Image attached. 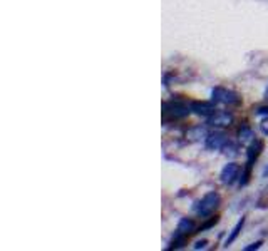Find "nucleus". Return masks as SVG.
I'll return each instance as SVG.
<instances>
[{"label":"nucleus","instance_id":"1","mask_svg":"<svg viewBox=\"0 0 268 251\" xmlns=\"http://www.w3.org/2000/svg\"><path fill=\"white\" fill-rule=\"evenodd\" d=\"M265 149V141L263 139H255L251 144H248V151H247V164H245V169L241 173L240 178V186H247L251 179V169H253V164L256 162V159L260 158L262 151Z\"/></svg>","mask_w":268,"mask_h":251},{"label":"nucleus","instance_id":"2","mask_svg":"<svg viewBox=\"0 0 268 251\" xmlns=\"http://www.w3.org/2000/svg\"><path fill=\"white\" fill-rule=\"evenodd\" d=\"M220 203H221L220 193L210 191V193H206V195L203 196L198 203H196L195 211H196V215H198L199 218H208V216H211L214 211H216L218 206H220Z\"/></svg>","mask_w":268,"mask_h":251},{"label":"nucleus","instance_id":"3","mask_svg":"<svg viewBox=\"0 0 268 251\" xmlns=\"http://www.w3.org/2000/svg\"><path fill=\"white\" fill-rule=\"evenodd\" d=\"M211 101H214L216 104L233 106V108H238V106H241V102H243L235 90L225 89V87H214L211 90Z\"/></svg>","mask_w":268,"mask_h":251},{"label":"nucleus","instance_id":"4","mask_svg":"<svg viewBox=\"0 0 268 251\" xmlns=\"http://www.w3.org/2000/svg\"><path fill=\"white\" fill-rule=\"evenodd\" d=\"M190 112H191V108H188V106L181 101H171L163 104V117L166 121L183 119V117H186Z\"/></svg>","mask_w":268,"mask_h":251},{"label":"nucleus","instance_id":"5","mask_svg":"<svg viewBox=\"0 0 268 251\" xmlns=\"http://www.w3.org/2000/svg\"><path fill=\"white\" fill-rule=\"evenodd\" d=\"M241 173H243V169H241V166L238 164V162H228V164L221 169V174H220L221 182L226 186L235 184V182L240 179Z\"/></svg>","mask_w":268,"mask_h":251},{"label":"nucleus","instance_id":"6","mask_svg":"<svg viewBox=\"0 0 268 251\" xmlns=\"http://www.w3.org/2000/svg\"><path fill=\"white\" fill-rule=\"evenodd\" d=\"M191 112L203 117H211L216 112V102L214 101H193L191 102Z\"/></svg>","mask_w":268,"mask_h":251},{"label":"nucleus","instance_id":"7","mask_svg":"<svg viewBox=\"0 0 268 251\" xmlns=\"http://www.w3.org/2000/svg\"><path fill=\"white\" fill-rule=\"evenodd\" d=\"M230 143L225 132H213L206 138V149L210 151H223V147Z\"/></svg>","mask_w":268,"mask_h":251},{"label":"nucleus","instance_id":"8","mask_svg":"<svg viewBox=\"0 0 268 251\" xmlns=\"http://www.w3.org/2000/svg\"><path fill=\"white\" fill-rule=\"evenodd\" d=\"M233 123V114L232 112H214L213 116L208 117V124L213 126V127H228L230 124Z\"/></svg>","mask_w":268,"mask_h":251},{"label":"nucleus","instance_id":"9","mask_svg":"<svg viewBox=\"0 0 268 251\" xmlns=\"http://www.w3.org/2000/svg\"><path fill=\"white\" fill-rule=\"evenodd\" d=\"M208 136L210 134H208L206 126H195V127L188 129L184 138H186L188 143H198V141H201V139H206Z\"/></svg>","mask_w":268,"mask_h":251},{"label":"nucleus","instance_id":"10","mask_svg":"<svg viewBox=\"0 0 268 251\" xmlns=\"http://www.w3.org/2000/svg\"><path fill=\"white\" fill-rule=\"evenodd\" d=\"M195 231H196V223H195V219H191V218H181L178 226H176V233L188 234V236L195 234Z\"/></svg>","mask_w":268,"mask_h":251},{"label":"nucleus","instance_id":"11","mask_svg":"<svg viewBox=\"0 0 268 251\" xmlns=\"http://www.w3.org/2000/svg\"><path fill=\"white\" fill-rule=\"evenodd\" d=\"M238 139L241 144H251L255 141V134L251 131L250 126L247 124H241V127L238 129Z\"/></svg>","mask_w":268,"mask_h":251},{"label":"nucleus","instance_id":"12","mask_svg":"<svg viewBox=\"0 0 268 251\" xmlns=\"http://www.w3.org/2000/svg\"><path fill=\"white\" fill-rule=\"evenodd\" d=\"M245 221H247V218L245 216H241L240 218V221L235 224V228L232 230V234L228 236V239H226V243H225V246L228 248V246H232L233 243L236 241V238L240 236V233H241V230H243V226H245Z\"/></svg>","mask_w":268,"mask_h":251},{"label":"nucleus","instance_id":"13","mask_svg":"<svg viewBox=\"0 0 268 251\" xmlns=\"http://www.w3.org/2000/svg\"><path fill=\"white\" fill-rule=\"evenodd\" d=\"M188 239H190V236H188V234L175 233V236H173L171 243H169L168 250L171 251V250H181V248H184V246H186V243H188Z\"/></svg>","mask_w":268,"mask_h":251},{"label":"nucleus","instance_id":"14","mask_svg":"<svg viewBox=\"0 0 268 251\" xmlns=\"http://www.w3.org/2000/svg\"><path fill=\"white\" fill-rule=\"evenodd\" d=\"M218 221H220V216H218V215H214V216H210V219H208V221H205V223H203V224H201V226H199V228H196V231H195V233H199V231L210 230V228H213L214 224H216Z\"/></svg>","mask_w":268,"mask_h":251},{"label":"nucleus","instance_id":"15","mask_svg":"<svg viewBox=\"0 0 268 251\" xmlns=\"http://www.w3.org/2000/svg\"><path fill=\"white\" fill-rule=\"evenodd\" d=\"M256 208H260V209H267L268 208V188H265L262 191L258 201H256Z\"/></svg>","mask_w":268,"mask_h":251},{"label":"nucleus","instance_id":"16","mask_svg":"<svg viewBox=\"0 0 268 251\" xmlns=\"http://www.w3.org/2000/svg\"><path fill=\"white\" fill-rule=\"evenodd\" d=\"M260 131H262L265 136H268V116L265 119H262V123H260Z\"/></svg>","mask_w":268,"mask_h":251},{"label":"nucleus","instance_id":"17","mask_svg":"<svg viewBox=\"0 0 268 251\" xmlns=\"http://www.w3.org/2000/svg\"><path fill=\"white\" fill-rule=\"evenodd\" d=\"M262 245H263V241H255V243H251V245L245 246V251H253V250H258Z\"/></svg>","mask_w":268,"mask_h":251},{"label":"nucleus","instance_id":"18","mask_svg":"<svg viewBox=\"0 0 268 251\" xmlns=\"http://www.w3.org/2000/svg\"><path fill=\"white\" fill-rule=\"evenodd\" d=\"M256 114H262V116H268V106H262L255 111Z\"/></svg>","mask_w":268,"mask_h":251},{"label":"nucleus","instance_id":"19","mask_svg":"<svg viewBox=\"0 0 268 251\" xmlns=\"http://www.w3.org/2000/svg\"><path fill=\"white\" fill-rule=\"evenodd\" d=\"M206 245H208V241H206V239H203V241H198L195 245V250H203V248H206Z\"/></svg>","mask_w":268,"mask_h":251},{"label":"nucleus","instance_id":"20","mask_svg":"<svg viewBox=\"0 0 268 251\" xmlns=\"http://www.w3.org/2000/svg\"><path fill=\"white\" fill-rule=\"evenodd\" d=\"M262 176H263V178H268V166L265 167V169H263V173H262Z\"/></svg>","mask_w":268,"mask_h":251},{"label":"nucleus","instance_id":"21","mask_svg":"<svg viewBox=\"0 0 268 251\" xmlns=\"http://www.w3.org/2000/svg\"><path fill=\"white\" fill-rule=\"evenodd\" d=\"M265 97L268 99V89H267V92H265Z\"/></svg>","mask_w":268,"mask_h":251}]
</instances>
